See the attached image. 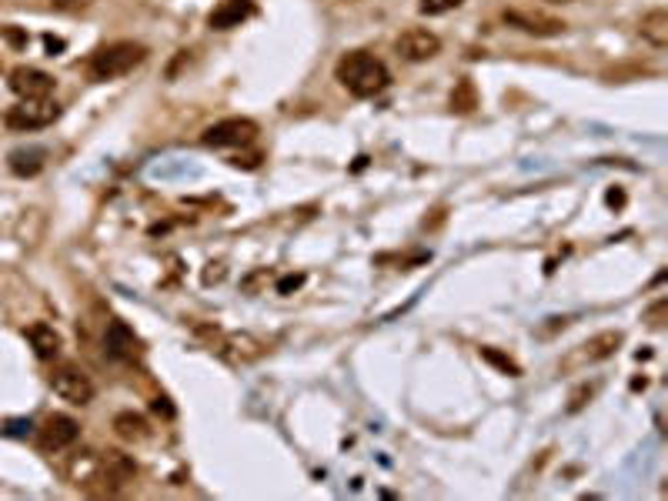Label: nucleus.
Returning a JSON list of instances; mask_svg holds the SVG:
<instances>
[{"label": "nucleus", "instance_id": "5", "mask_svg": "<svg viewBox=\"0 0 668 501\" xmlns=\"http://www.w3.org/2000/svg\"><path fill=\"white\" fill-rule=\"evenodd\" d=\"M254 137H258V124L251 117H224V121L204 127L201 144L211 151H238V147L254 144Z\"/></svg>", "mask_w": 668, "mask_h": 501}, {"label": "nucleus", "instance_id": "21", "mask_svg": "<svg viewBox=\"0 0 668 501\" xmlns=\"http://www.w3.org/2000/svg\"><path fill=\"white\" fill-rule=\"evenodd\" d=\"M481 358L491 361V365H498L501 371H505V375H512V378L522 375V368H518L512 358H505V355H501V351H495V348H481Z\"/></svg>", "mask_w": 668, "mask_h": 501}, {"label": "nucleus", "instance_id": "22", "mask_svg": "<svg viewBox=\"0 0 668 501\" xmlns=\"http://www.w3.org/2000/svg\"><path fill=\"white\" fill-rule=\"evenodd\" d=\"M94 0H51V7L54 11H61V14H77V11H87Z\"/></svg>", "mask_w": 668, "mask_h": 501}, {"label": "nucleus", "instance_id": "2", "mask_svg": "<svg viewBox=\"0 0 668 501\" xmlns=\"http://www.w3.org/2000/svg\"><path fill=\"white\" fill-rule=\"evenodd\" d=\"M134 478H137V461L131 455H124V451L107 448V451H97L94 471L87 475L81 491L84 495H94V498H111L131 485Z\"/></svg>", "mask_w": 668, "mask_h": 501}, {"label": "nucleus", "instance_id": "3", "mask_svg": "<svg viewBox=\"0 0 668 501\" xmlns=\"http://www.w3.org/2000/svg\"><path fill=\"white\" fill-rule=\"evenodd\" d=\"M147 61V47L137 44V41H114V44H104L97 47L91 54V64H87V71H91L94 81H117V77L131 74L134 67H141Z\"/></svg>", "mask_w": 668, "mask_h": 501}, {"label": "nucleus", "instance_id": "24", "mask_svg": "<svg viewBox=\"0 0 668 501\" xmlns=\"http://www.w3.org/2000/svg\"><path fill=\"white\" fill-rule=\"evenodd\" d=\"M261 164V154H238V157H231V167H244V171H254V167Z\"/></svg>", "mask_w": 668, "mask_h": 501}, {"label": "nucleus", "instance_id": "30", "mask_svg": "<svg viewBox=\"0 0 668 501\" xmlns=\"http://www.w3.org/2000/svg\"><path fill=\"white\" fill-rule=\"evenodd\" d=\"M552 4H568V0H552Z\"/></svg>", "mask_w": 668, "mask_h": 501}, {"label": "nucleus", "instance_id": "7", "mask_svg": "<svg viewBox=\"0 0 668 501\" xmlns=\"http://www.w3.org/2000/svg\"><path fill=\"white\" fill-rule=\"evenodd\" d=\"M622 341H625L622 331H602V334H595V338H588L585 345H578L572 355L562 361V368H565V371H582V368H588V365H598V361L612 358L615 351L622 348Z\"/></svg>", "mask_w": 668, "mask_h": 501}, {"label": "nucleus", "instance_id": "25", "mask_svg": "<svg viewBox=\"0 0 668 501\" xmlns=\"http://www.w3.org/2000/svg\"><path fill=\"white\" fill-rule=\"evenodd\" d=\"M301 284H304V274H288V278L278 281V291L288 294V291H294V288H301Z\"/></svg>", "mask_w": 668, "mask_h": 501}, {"label": "nucleus", "instance_id": "28", "mask_svg": "<svg viewBox=\"0 0 668 501\" xmlns=\"http://www.w3.org/2000/svg\"><path fill=\"white\" fill-rule=\"evenodd\" d=\"M4 37H7V41H11V44H17V47L27 44V37H24V34H17L14 27H4Z\"/></svg>", "mask_w": 668, "mask_h": 501}, {"label": "nucleus", "instance_id": "10", "mask_svg": "<svg viewBox=\"0 0 668 501\" xmlns=\"http://www.w3.org/2000/svg\"><path fill=\"white\" fill-rule=\"evenodd\" d=\"M104 355L111 361H121V365H127V361H134L137 355H141V338L131 331V324L127 321H107L104 328Z\"/></svg>", "mask_w": 668, "mask_h": 501}, {"label": "nucleus", "instance_id": "6", "mask_svg": "<svg viewBox=\"0 0 668 501\" xmlns=\"http://www.w3.org/2000/svg\"><path fill=\"white\" fill-rule=\"evenodd\" d=\"M61 117V107L51 97H24L21 104H14L4 114V124L11 131H41V127L54 124Z\"/></svg>", "mask_w": 668, "mask_h": 501}, {"label": "nucleus", "instance_id": "13", "mask_svg": "<svg viewBox=\"0 0 668 501\" xmlns=\"http://www.w3.org/2000/svg\"><path fill=\"white\" fill-rule=\"evenodd\" d=\"M505 24L515 27V31H522V34H532V37L565 34V21L548 17V14H532V11H505Z\"/></svg>", "mask_w": 668, "mask_h": 501}, {"label": "nucleus", "instance_id": "14", "mask_svg": "<svg viewBox=\"0 0 668 501\" xmlns=\"http://www.w3.org/2000/svg\"><path fill=\"white\" fill-rule=\"evenodd\" d=\"M251 14L254 0H221L208 17V27L211 31H231V27H241Z\"/></svg>", "mask_w": 668, "mask_h": 501}, {"label": "nucleus", "instance_id": "4", "mask_svg": "<svg viewBox=\"0 0 668 501\" xmlns=\"http://www.w3.org/2000/svg\"><path fill=\"white\" fill-rule=\"evenodd\" d=\"M47 385H51L57 398L74 408H84L94 401V381L84 368H77V365H54L51 375H47Z\"/></svg>", "mask_w": 668, "mask_h": 501}, {"label": "nucleus", "instance_id": "27", "mask_svg": "<svg viewBox=\"0 0 668 501\" xmlns=\"http://www.w3.org/2000/svg\"><path fill=\"white\" fill-rule=\"evenodd\" d=\"M264 278H268V271H254V274H251V278H248V281H244V288H248V291H254V288H258V284L264 281Z\"/></svg>", "mask_w": 668, "mask_h": 501}, {"label": "nucleus", "instance_id": "19", "mask_svg": "<svg viewBox=\"0 0 668 501\" xmlns=\"http://www.w3.org/2000/svg\"><path fill=\"white\" fill-rule=\"evenodd\" d=\"M478 107V97H475V87H471V81H461V87L455 94H451V111H461V114H468V111H475Z\"/></svg>", "mask_w": 668, "mask_h": 501}, {"label": "nucleus", "instance_id": "23", "mask_svg": "<svg viewBox=\"0 0 668 501\" xmlns=\"http://www.w3.org/2000/svg\"><path fill=\"white\" fill-rule=\"evenodd\" d=\"M31 421H24V418H14V421H7L4 425V435H11V438H27L31 435Z\"/></svg>", "mask_w": 668, "mask_h": 501}, {"label": "nucleus", "instance_id": "18", "mask_svg": "<svg viewBox=\"0 0 668 501\" xmlns=\"http://www.w3.org/2000/svg\"><path fill=\"white\" fill-rule=\"evenodd\" d=\"M114 431L121 441H131V445H141V441L151 438V421L144 415H134V411H121L114 418Z\"/></svg>", "mask_w": 668, "mask_h": 501}, {"label": "nucleus", "instance_id": "17", "mask_svg": "<svg viewBox=\"0 0 668 501\" xmlns=\"http://www.w3.org/2000/svg\"><path fill=\"white\" fill-rule=\"evenodd\" d=\"M44 161H47V151L44 147H17L7 157V167L17 174V178H34V174L44 171Z\"/></svg>", "mask_w": 668, "mask_h": 501}, {"label": "nucleus", "instance_id": "11", "mask_svg": "<svg viewBox=\"0 0 668 501\" xmlns=\"http://www.w3.org/2000/svg\"><path fill=\"white\" fill-rule=\"evenodd\" d=\"M218 355L224 361H231V365H251V361H258L264 355V341H258L254 334L248 331H234V334H224V338L218 341Z\"/></svg>", "mask_w": 668, "mask_h": 501}, {"label": "nucleus", "instance_id": "15", "mask_svg": "<svg viewBox=\"0 0 668 501\" xmlns=\"http://www.w3.org/2000/svg\"><path fill=\"white\" fill-rule=\"evenodd\" d=\"M27 334V341H31V348H34V355L41 358V361H54L57 355H61V348H64V338L57 334L51 324H44V321H34L31 328L24 331Z\"/></svg>", "mask_w": 668, "mask_h": 501}, {"label": "nucleus", "instance_id": "8", "mask_svg": "<svg viewBox=\"0 0 668 501\" xmlns=\"http://www.w3.org/2000/svg\"><path fill=\"white\" fill-rule=\"evenodd\" d=\"M77 438H81V425L71 415H51L37 428V448L44 455H57V451L71 448Z\"/></svg>", "mask_w": 668, "mask_h": 501}, {"label": "nucleus", "instance_id": "29", "mask_svg": "<svg viewBox=\"0 0 668 501\" xmlns=\"http://www.w3.org/2000/svg\"><path fill=\"white\" fill-rule=\"evenodd\" d=\"M622 201H625V198H622V194H618V191L608 194V204H622Z\"/></svg>", "mask_w": 668, "mask_h": 501}, {"label": "nucleus", "instance_id": "9", "mask_svg": "<svg viewBox=\"0 0 668 501\" xmlns=\"http://www.w3.org/2000/svg\"><path fill=\"white\" fill-rule=\"evenodd\" d=\"M438 51H441L438 34L425 31V27H411V31H405L395 41V54L405 64H425L431 57H438Z\"/></svg>", "mask_w": 668, "mask_h": 501}, {"label": "nucleus", "instance_id": "26", "mask_svg": "<svg viewBox=\"0 0 668 501\" xmlns=\"http://www.w3.org/2000/svg\"><path fill=\"white\" fill-rule=\"evenodd\" d=\"M154 411H161L164 418H174V408L167 405V398H154Z\"/></svg>", "mask_w": 668, "mask_h": 501}, {"label": "nucleus", "instance_id": "20", "mask_svg": "<svg viewBox=\"0 0 668 501\" xmlns=\"http://www.w3.org/2000/svg\"><path fill=\"white\" fill-rule=\"evenodd\" d=\"M461 4H465V0H418V11L428 17H441L448 11H458Z\"/></svg>", "mask_w": 668, "mask_h": 501}, {"label": "nucleus", "instance_id": "12", "mask_svg": "<svg viewBox=\"0 0 668 501\" xmlns=\"http://www.w3.org/2000/svg\"><path fill=\"white\" fill-rule=\"evenodd\" d=\"M11 91L21 97H51L54 94V87H57V81L47 71H37V67H14L11 71Z\"/></svg>", "mask_w": 668, "mask_h": 501}, {"label": "nucleus", "instance_id": "1", "mask_svg": "<svg viewBox=\"0 0 668 501\" xmlns=\"http://www.w3.org/2000/svg\"><path fill=\"white\" fill-rule=\"evenodd\" d=\"M334 77H338V84L345 87L351 97H361V101L385 94L391 87L388 64L371 51H348L338 64H334Z\"/></svg>", "mask_w": 668, "mask_h": 501}, {"label": "nucleus", "instance_id": "16", "mask_svg": "<svg viewBox=\"0 0 668 501\" xmlns=\"http://www.w3.org/2000/svg\"><path fill=\"white\" fill-rule=\"evenodd\" d=\"M638 34H642V41L648 47L665 51L668 47V11L665 7H652L648 14H642V21H638Z\"/></svg>", "mask_w": 668, "mask_h": 501}]
</instances>
